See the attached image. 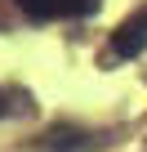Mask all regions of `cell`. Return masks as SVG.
<instances>
[{
  "mask_svg": "<svg viewBox=\"0 0 147 152\" xmlns=\"http://www.w3.org/2000/svg\"><path fill=\"white\" fill-rule=\"evenodd\" d=\"M94 5L98 0H18V9L27 18H40V23H49V18H80Z\"/></svg>",
  "mask_w": 147,
  "mask_h": 152,
  "instance_id": "1",
  "label": "cell"
},
{
  "mask_svg": "<svg viewBox=\"0 0 147 152\" xmlns=\"http://www.w3.org/2000/svg\"><path fill=\"white\" fill-rule=\"evenodd\" d=\"M143 49H147V9H138L134 18H125V23L112 31V54L134 58V54H143Z\"/></svg>",
  "mask_w": 147,
  "mask_h": 152,
  "instance_id": "2",
  "label": "cell"
},
{
  "mask_svg": "<svg viewBox=\"0 0 147 152\" xmlns=\"http://www.w3.org/2000/svg\"><path fill=\"white\" fill-rule=\"evenodd\" d=\"M5 112H9V103H5V94H0V116H5Z\"/></svg>",
  "mask_w": 147,
  "mask_h": 152,
  "instance_id": "3",
  "label": "cell"
}]
</instances>
